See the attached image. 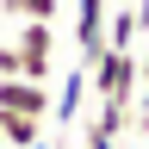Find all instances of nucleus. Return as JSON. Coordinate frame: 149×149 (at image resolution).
Listing matches in <instances>:
<instances>
[{"label":"nucleus","instance_id":"6","mask_svg":"<svg viewBox=\"0 0 149 149\" xmlns=\"http://www.w3.org/2000/svg\"><path fill=\"white\" fill-rule=\"evenodd\" d=\"M137 37H143V19H137V6L106 13V50H137Z\"/></svg>","mask_w":149,"mask_h":149},{"label":"nucleus","instance_id":"3","mask_svg":"<svg viewBox=\"0 0 149 149\" xmlns=\"http://www.w3.org/2000/svg\"><path fill=\"white\" fill-rule=\"evenodd\" d=\"M106 13L112 0H74V62H93L106 50Z\"/></svg>","mask_w":149,"mask_h":149},{"label":"nucleus","instance_id":"1","mask_svg":"<svg viewBox=\"0 0 149 149\" xmlns=\"http://www.w3.org/2000/svg\"><path fill=\"white\" fill-rule=\"evenodd\" d=\"M87 87H93V100H100V106H137V50H100V56H93V62H87Z\"/></svg>","mask_w":149,"mask_h":149},{"label":"nucleus","instance_id":"7","mask_svg":"<svg viewBox=\"0 0 149 149\" xmlns=\"http://www.w3.org/2000/svg\"><path fill=\"white\" fill-rule=\"evenodd\" d=\"M0 13L13 19V25H25V19H62V0H0Z\"/></svg>","mask_w":149,"mask_h":149},{"label":"nucleus","instance_id":"8","mask_svg":"<svg viewBox=\"0 0 149 149\" xmlns=\"http://www.w3.org/2000/svg\"><path fill=\"white\" fill-rule=\"evenodd\" d=\"M0 74H19V50L13 44H0Z\"/></svg>","mask_w":149,"mask_h":149},{"label":"nucleus","instance_id":"4","mask_svg":"<svg viewBox=\"0 0 149 149\" xmlns=\"http://www.w3.org/2000/svg\"><path fill=\"white\" fill-rule=\"evenodd\" d=\"M87 100H93V87H87V62H74V68L62 74V93L50 100V118H56V124H74Z\"/></svg>","mask_w":149,"mask_h":149},{"label":"nucleus","instance_id":"2","mask_svg":"<svg viewBox=\"0 0 149 149\" xmlns=\"http://www.w3.org/2000/svg\"><path fill=\"white\" fill-rule=\"evenodd\" d=\"M50 100H56V93H50L44 81L0 74V112H19V118H44V124H50Z\"/></svg>","mask_w":149,"mask_h":149},{"label":"nucleus","instance_id":"5","mask_svg":"<svg viewBox=\"0 0 149 149\" xmlns=\"http://www.w3.org/2000/svg\"><path fill=\"white\" fill-rule=\"evenodd\" d=\"M0 143H6V149H44V118L0 112Z\"/></svg>","mask_w":149,"mask_h":149}]
</instances>
